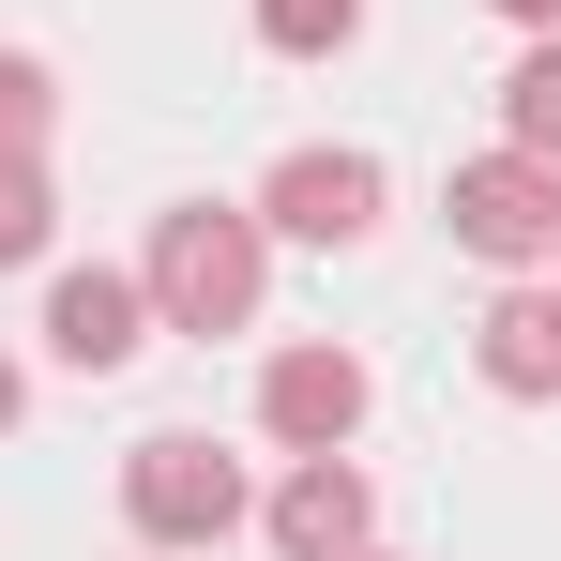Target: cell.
Returning a JSON list of instances; mask_svg holds the SVG:
<instances>
[{
  "label": "cell",
  "instance_id": "1",
  "mask_svg": "<svg viewBox=\"0 0 561 561\" xmlns=\"http://www.w3.org/2000/svg\"><path fill=\"white\" fill-rule=\"evenodd\" d=\"M152 304H168L183 334H228V319L259 304V228H243V213H168V243H152Z\"/></svg>",
  "mask_w": 561,
  "mask_h": 561
},
{
  "label": "cell",
  "instance_id": "2",
  "mask_svg": "<svg viewBox=\"0 0 561 561\" xmlns=\"http://www.w3.org/2000/svg\"><path fill=\"white\" fill-rule=\"evenodd\" d=\"M122 501H137V531H168V547H213V531L243 516V470L213 456V440H137Z\"/></svg>",
  "mask_w": 561,
  "mask_h": 561
},
{
  "label": "cell",
  "instance_id": "3",
  "mask_svg": "<svg viewBox=\"0 0 561 561\" xmlns=\"http://www.w3.org/2000/svg\"><path fill=\"white\" fill-rule=\"evenodd\" d=\"M547 228H561L547 152H485V168H456V243H470V259H547Z\"/></svg>",
  "mask_w": 561,
  "mask_h": 561
},
{
  "label": "cell",
  "instance_id": "4",
  "mask_svg": "<svg viewBox=\"0 0 561 561\" xmlns=\"http://www.w3.org/2000/svg\"><path fill=\"white\" fill-rule=\"evenodd\" d=\"M274 228L288 243H365L379 228V152H288L274 168Z\"/></svg>",
  "mask_w": 561,
  "mask_h": 561
},
{
  "label": "cell",
  "instance_id": "5",
  "mask_svg": "<svg viewBox=\"0 0 561 561\" xmlns=\"http://www.w3.org/2000/svg\"><path fill=\"white\" fill-rule=\"evenodd\" d=\"M137 319H152V288H137V274H61V288H46V350H61L77 379L137 365Z\"/></svg>",
  "mask_w": 561,
  "mask_h": 561
},
{
  "label": "cell",
  "instance_id": "6",
  "mask_svg": "<svg viewBox=\"0 0 561 561\" xmlns=\"http://www.w3.org/2000/svg\"><path fill=\"white\" fill-rule=\"evenodd\" d=\"M259 410H274V440H304V456H334V440L365 425V365H350V350H288Z\"/></svg>",
  "mask_w": 561,
  "mask_h": 561
},
{
  "label": "cell",
  "instance_id": "7",
  "mask_svg": "<svg viewBox=\"0 0 561 561\" xmlns=\"http://www.w3.org/2000/svg\"><path fill=\"white\" fill-rule=\"evenodd\" d=\"M274 547H288V561H350V547H365V485H350L334 456H304L288 501H274Z\"/></svg>",
  "mask_w": 561,
  "mask_h": 561
},
{
  "label": "cell",
  "instance_id": "8",
  "mask_svg": "<svg viewBox=\"0 0 561 561\" xmlns=\"http://www.w3.org/2000/svg\"><path fill=\"white\" fill-rule=\"evenodd\" d=\"M485 379H516V394H561V304H547V288H516V304L485 319Z\"/></svg>",
  "mask_w": 561,
  "mask_h": 561
},
{
  "label": "cell",
  "instance_id": "9",
  "mask_svg": "<svg viewBox=\"0 0 561 561\" xmlns=\"http://www.w3.org/2000/svg\"><path fill=\"white\" fill-rule=\"evenodd\" d=\"M350 15H365V0H259V31H274L288 61H319V46H350Z\"/></svg>",
  "mask_w": 561,
  "mask_h": 561
},
{
  "label": "cell",
  "instance_id": "10",
  "mask_svg": "<svg viewBox=\"0 0 561 561\" xmlns=\"http://www.w3.org/2000/svg\"><path fill=\"white\" fill-rule=\"evenodd\" d=\"M516 152H561V46L516 61Z\"/></svg>",
  "mask_w": 561,
  "mask_h": 561
},
{
  "label": "cell",
  "instance_id": "11",
  "mask_svg": "<svg viewBox=\"0 0 561 561\" xmlns=\"http://www.w3.org/2000/svg\"><path fill=\"white\" fill-rule=\"evenodd\" d=\"M46 243V183H31V152H0V259H31Z\"/></svg>",
  "mask_w": 561,
  "mask_h": 561
},
{
  "label": "cell",
  "instance_id": "12",
  "mask_svg": "<svg viewBox=\"0 0 561 561\" xmlns=\"http://www.w3.org/2000/svg\"><path fill=\"white\" fill-rule=\"evenodd\" d=\"M31 137H46V77H31V61H0V152H31Z\"/></svg>",
  "mask_w": 561,
  "mask_h": 561
},
{
  "label": "cell",
  "instance_id": "13",
  "mask_svg": "<svg viewBox=\"0 0 561 561\" xmlns=\"http://www.w3.org/2000/svg\"><path fill=\"white\" fill-rule=\"evenodd\" d=\"M501 15H561V0H501Z\"/></svg>",
  "mask_w": 561,
  "mask_h": 561
},
{
  "label": "cell",
  "instance_id": "14",
  "mask_svg": "<svg viewBox=\"0 0 561 561\" xmlns=\"http://www.w3.org/2000/svg\"><path fill=\"white\" fill-rule=\"evenodd\" d=\"M0 425H15V365H0Z\"/></svg>",
  "mask_w": 561,
  "mask_h": 561
}]
</instances>
